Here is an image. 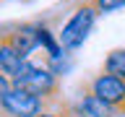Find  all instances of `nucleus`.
<instances>
[{
	"label": "nucleus",
	"mask_w": 125,
	"mask_h": 117,
	"mask_svg": "<svg viewBox=\"0 0 125 117\" xmlns=\"http://www.w3.org/2000/svg\"><path fill=\"white\" fill-rule=\"evenodd\" d=\"M96 18H99V13L94 10V5L89 0H83V3H78V5L73 8V13L68 16V21L62 23L60 31H57V39H60L62 49L68 55L78 52V49L86 44L89 34H91L94 26H96Z\"/></svg>",
	"instance_id": "2"
},
{
	"label": "nucleus",
	"mask_w": 125,
	"mask_h": 117,
	"mask_svg": "<svg viewBox=\"0 0 125 117\" xmlns=\"http://www.w3.org/2000/svg\"><path fill=\"white\" fill-rule=\"evenodd\" d=\"M104 73L125 78V47H117V49L107 52V57H104Z\"/></svg>",
	"instance_id": "9"
},
{
	"label": "nucleus",
	"mask_w": 125,
	"mask_h": 117,
	"mask_svg": "<svg viewBox=\"0 0 125 117\" xmlns=\"http://www.w3.org/2000/svg\"><path fill=\"white\" fill-rule=\"evenodd\" d=\"M5 37L10 39V44L29 60L39 52V34H37V23H18L13 29L5 31Z\"/></svg>",
	"instance_id": "5"
},
{
	"label": "nucleus",
	"mask_w": 125,
	"mask_h": 117,
	"mask_svg": "<svg viewBox=\"0 0 125 117\" xmlns=\"http://www.w3.org/2000/svg\"><path fill=\"white\" fill-rule=\"evenodd\" d=\"M94 5V10L99 16L104 13H115V10H120V8H125V0H89Z\"/></svg>",
	"instance_id": "10"
},
{
	"label": "nucleus",
	"mask_w": 125,
	"mask_h": 117,
	"mask_svg": "<svg viewBox=\"0 0 125 117\" xmlns=\"http://www.w3.org/2000/svg\"><path fill=\"white\" fill-rule=\"evenodd\" d=\"M23 60H26V57H23V55L10 44V39L3 34V37H0V73L8 76V78H13L16 73H18V68L23 65Z\"/></svg>",
	"instance_id": "6"
},
{
	"label": "nucleus",
	"mask_w": 125,
	"mask_h": 117,
	"mask_svg": "<svg viewBox=\"0 0 125 117\" xmlns=\"http://www.w3.org/2000/svg\"><path fill=\"white\" fill-rule=\"evenodd\" d=\"M10 81H13V86L44 99L47 104H52V96L57 94V86H60V78L52 73L47 60H34V57L23 60V65L18 68V73Z\"/></svg>",
	"instance_id": "1"
},
{
	"label": "nucleus",
	"mask_w": 125,
	"mask_h": 117,
	"mask_svg": "<svg viewBox=\"0 0 125 117\" xmlns=\"http://www.w3.org/2000/svg\"><path fill=\"white\" fill-rule=\"evenodd\" d=\"M37 34H39V49L47 55V60L52 62V60H62L65 57V49H62V44H60V39H57V34H55L47 23H42V21H37Z\"/></svg>",
	"instance_id": "7"
},
{
	"label": "nucleus",
	"mask_w": 125,
	"mask_h": 117,
	"mask_svg": "<svg viewBox=\"0 0 125 117\" xmlns=\"http://www.w3.org/2000/svg\"><path fill=\"white\" fill-rule=\"evenodd\" d=\"M10 86H13V81H10L8 76H3V73H0V96H3V94H5Z\"/></svg>",
	"instance_id": "13"
},
{
	"label": "nucleus",
	"mask_w": 125,
	"mask_h": 117,
	"mask_svg": "<svg viewBox=\"0 0 125 117\" xmlns=\"http://www.w3.org/2000/svg\"><path fill=\"white\" fill-rule=\"evenodd\" d=\"M37 117H65V109H62V107H50V104H47Z\"/></svg>",
	"instance_id": "11"
},
{
	"label": "nucleus",
	"mask_w": 125,
	"mask_h": 117,
	"mask_svg": "<svg viewBox=\"0 0 125 117\" xmlns=\"http://www.w3.org/2000/svg\"><path fill=\"white\" fill-rule=\"evenodd\" d=\"M81 109H83L89 117H120L123 112L120 109H115V107H109L107 101H102L99 96H94V94H89L86 91L83 96H81Z\"/></svg>",
	"instance_id": "8"
},
{
	"label": "nucleus",
	"mask_w": 125,
	"mask_h": 117,
	"mask_svg": "<svg viewBox=\"0 0 125 117\" xmlns=\"http://www.w3.org/2000/svg\"><path fill=\"white\" fill-rule=\"evenodd\" d=\"M62 109H65V117H89L81 109V104H68V107H62Z\"/></svg>",
	"instance_id": "12"
},
{
	"label": "nucleus",
	"mask_w": 125,
	"mask_h": 117,
	"mask_svg": "<svg viewBox=\"0 0 125 117\" xmlns=\"http://www.w3.org/2000/svg\"><path fill=\"white\" fill-rule=\"evenodd\" d=\"M89 94L99 96L102 101H107L109 107L125 112V78L102 70L99 76H94L89 81Z\"/></svg>",
	"instance_id": "4"
},
{
	"label": "nucleus",
	"mask_w": 125,
	"mask_h": 117,
	"mask_svg": "<svg viewBox=\"0 0 125 117\" xmlns=\"http://www.w3.org/2000/svg\"><path fill=\"white\" fill-rule=\"evenodd\" d=\"M44 107H47L44 99L23 91L18 86H10L0 96V115H5V117H37Z\"/></svg>",
	"instance_id": "3"
}]
</instances>
